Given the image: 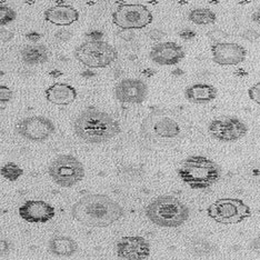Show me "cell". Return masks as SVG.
<instances>
[{
	"instance_id": "cell-1",
	"label": "cell",
	"mask_w": 260,
	"mask_h": 260,
	"mask_svg": "<svg viewBox=\"0 0 260 260\" xmlns=\"http://www.w3.org/2000/svg\"><path fill=\"white\" fill-rule=\"evenodd\" d=\"M75 220L91 228H105L120 220L125 216L123 207L103 193H88L72 207Z\"/></svg>"
},
{
	"instance_id": "cell-2",
	"label": "cell",
	"mask_w": 260,
	"mask_h": 260,
	"mask_svg": "<svg viewBox=\"0 0 260 260\" xmlns=\"http://www.w3.org/2000/svg\"><path fill=\"white\" fill-rule=\"evenodd\" d=\"M74 132L85 143L99 145L114 139L120 134L121 128L119 122L108 112L89 107L76 117Z\"/></svg>"
},
{
	"instance_id": "cell-3",
	"label": "cell",
	"mask_w": 260,
	"mask_h": 260,
	"mask_svg": "<svg viewBox=\"0 0 260 260\" xmlns=\"http://www.w3.org/2000/svg\"><path fill=\"white\" fill-rule=\"evenodd\" d=\"M177 175L180 180L194 190H204L214 186L221 177V168L212 159L193 155L182 160Z\"/></svg>"
},
{
	"instance_id": "cell-4",
	"label": "cell",
	"mask_w": 260,
	"mask_h": 260,
	"mask_svg": "<svg viewBox=\"0 0 260 260\" xmlns=\"http://www.w3.org/2000/svg\"><path fill=\"white\" fill-rule=\"evenodd\" d=\"M145 214L149 221L158 227L177 228L189 219L190 209L177 197L164 194L147 205Z\"/></svg>"
},
{
	"instance_id": "cell-5",
	"label": "cell",
	"mask_w": 260,
	"mask_h": 260,
	"mask_svg": "<svg viewBox=\"0 0 260 260\" xmlns=\"http://www.w3.org/2000/svg\"><path fill=\"white\" fill-rule=\"evenodd\" d=\"M77 61L89 68H106L118 59L114 46L102 39H90L78 45L74 50Z\"/></svg>"
},
{
	"instance_id": "cell-6",
	"label": "cell",
	"mask_w": 260,
	"mask_h": 260,
	"mask_svg": "<svg viewBox=\"0 0 260 260\" xmlns=\"http://www.w3.org/2000/svg\"><path fill=\"white\" fill-rule=\"evenodd\" d=\"M182 133L180 121L169 111L157 109L147 116L141 123V134L147 139L168 140L179 138Z\"/></svg>"
},
{
	"instance_id": "cell-7",
	"label": "cell",
	"mask_w": 260,
	"mask_h": 260,
	"mask_svg": "<svg viewBox=\"0 0 260 260\" xmlns=\"http://www.w3.org/2000/svg\"><path fill=\"white\" fill-rule=\"evenodd\" d=\"M207 216L222 224H236L252 216L250 207L239 198H219L207 208Z\"/></svg>"
},
{
	"instance_id": "cell-8",
	"label": "cell",
	"mask_w": 260,
	"mask_h": 260,
	"mask_svg": "<svg viewBox=\"0 0 260 260\" xmlns=\"http://www.w3.org/2000/svg\"><path fill=\"white\" fill-rule=\"evenodd\" d=\"M48 174L59 187L70 188L85 178V167L75 156L60 155L50 162Z\"/></svg>"
},
{
	"instance_id": "cell-9",
	"label": "cell",
	"mask_w": 260,
	"mask_h": 260,
	"mask_svg": "<svg viewBox=\"0 0 260 260\" xmlns=\"http://www.w3.org/2000/svg\"><path fill=\"white\" fill-rule=\"evenodd\" d=\"M152 21V13L141 4H121L112 13V22L122 30L143 29Z\"/></svg>"
},
{
	"instance_id": "cell-10",
	"label": "cell",
	"mask_w": 260,
	"mask_h": 260,
	"mask_svg": "<svg viewBox=\"0 0 260 260\" xmlns=\"http://www.w3.org/2000/svg\"><path fill=\"white\" fill-rule=\"evenodd\" d=\"M208 133L212 138L221 143H236L246 137L248 126L236 116H220L209 122Z\"/></svg>"
},
{
	"instance_id": "cell-11",
	"label": "cell",
	"mask_w": 260,
	"mask_h": 260,
	"mask_svg": "<svg viewBox=\"0 0 260 260\" xmlns=\"http://www.w3.org/2000/svg\"><path fill=\"white\" fill-rule=\"evenodd\" d=\"M15 132L32 143H44L55 134L56 126L54 121L45 116H30L17 122Z\"/></svg>"
},
{
	"instance_id": "cell-12",
	"label": "cell",
	"mask_w": 260,
	"mask_h": 260,
	"mask_svg": "<svg viewBox=\"0 0 260 260\" xmlns=\"http://www.w3.org/2000/svg\"><path fill=\"white\" fill-rule=\"evenodd\" d=\"M148 86L138 78H125L115 87V97L122 104L140 105L148 97Z\"/></svg>"
},
{
	"instance_id": "cell-13",
	"label": "cell",
	"mask_w": 260,
	"mask_h": 260,
	"mask_svg": "<svg viewBox=\"0 0 260 260\" xmlns=\"http://www.w3.org/2000/svg\"><path fill=\"white\" fill-rule=\"evenodd\" d=\"M117 255L125 260H145L150 256V244L141 236H126L117 241Z\"/></svg>"
},
{
	"instance_id": "cell-14",
	"label": "cell",
	"mask_w": 260,
	"mask_h": 260,
	"mask_svg": "<svg viewBox=\"0 0 260 260\" xmlns=\"http://www.w3.org/2000/svg\"><path fill=\"white\" fill-rule=\"evenodd\" d=\"M211 56L212 61L220 66H237L246 60L247 50L242 45L221 41L212 44Z\"/></svg>"
},
{
	"instance_id": "cell-15",
	"label": "cell",
	"mask_w": 260,
	"mask_h": 260,
	"mask_svg": "<svg viewBox=\"0 0 260 260\" xmlns=\"http://www.w3.org/2000/svg\"><path fill=\"white\" fill-rule=\"evenodd\" d=\"M186 54L182 46L174 41H165L152 46L149 58L159 66H174L185 58Z\"/></svg>"
},
{
	"instance_id": "cell-16",
	"label": "cell",
	"mask_w": 260,
	"mask_h": 260,
	"mask_svg": "<svg viewBox=\"0 0 260 260\" xmlns=\"http://www.w3.org/2000/svg\"><path fill=\"white\" fill-rule=\"evenodd\" d=\"M18 214L27 222L45 223L55 217L56 210L44 200H28L19 207Z\"/></svg>"
},
{
	"instance_id": "cell-17",
	"label": "cell",
	"mask_w": 260,
	"mask_h": 260,
	"mask_svg": "<svg viewBox=\"0 0 260 260\" xmlns=\"http://www.w3.org/2000/svg\"><path fill=\"white\" fill-rule=\"evenodd\" d=\"M80 18L79 11L74 6L58 4L44 11V19L56 26H70Z\"/></svg>"
},
{
	"instance_id": "cell-18",
	"label": "cell",
	"mask_w": 260,
	"mask_h": 260,
	"mask_svg": "<svg viewBox=\"0 0 260 260\" xmlns=\"http://www.w3.org/2000/svg\"><path fill=\"white\" fill-rule=\"evenodd\" d=\"M45 97L56 106H69L78 97L76 88L67 82H55L45 90Z\"/></svg>"
},
{
	"instance_id": "cell-19",
	"label": "cell",
	"mask_w": 260,
	"mask_h": 260,
	"mask_svg": "<svg viewBox=\"0 0 260 260\" xmlns=\"http://www.w3.org/2000/svg\"><path fill=\"white\" fill-rule=\"evenodd\" d=\"M218 90L215 86L205 82H197L188 86L185 90V97L189 103L194 105L209 104L217 98Z\"/></svg>"
},
{
	"instance_id": "cell-20",
	"label": "cell",
	"mask_w": 260,
	"mask_h": 260,
	"mask_svg": "<svg viewBox=\"0 0 260 260\" xmlns=\"http://www.w3.org/2000/svg\"><path fill=\"white\" fill-rule=\"evenodd\" d=\"M78 248L77 241L66 235H56L48 242V251L56 257H72Z\"/></svg>"
},
{
	"instance_id": "cell-21",
	"label": "cell",
	"mask_w": 260,
	"mask_h": 260,
	"mask_svg": "<svg viewBox=\"0 0 260 260\" xmlns=\"http://www.w3.org/2000/svg\"><path fill=\"white\" fill-rule=\"evenodd\" d=\"M22 61L26 64H30V66H35V64L45 63L48 61V49L47 47L40 44H31L23 47L20 51Z\"/></svg>"
},
{
	"instance_id": "cell-22",
	"label": "cell",
	"mask_w": 260,
	"mask_h": 260,
	"mask_svg": "<svg viewBox=\"0 0 260 260\" xmlns=\"http://www.w3.org/2000/svg\"><path fill=\"white\" fill-rule=\"evenodd\" d=\"M188 19L197 26L214 25L217 21V15L215 11H212L209 8L199 7L189 11Z\"/></svg>"
},
{
	"instance_id": "cell-23",
	"label": "cell",
	"mask_w": 260,
	"mask_h": 260,
	"mask_svg": "<svg viewBox=\"0 0 260 260\" xmlns=\"http://www.w3.org/2000/svg\"><path fill=\"white\" fill-rule=\"evenodd\" d=\"M0 175L8 181H17L23 175V170L15 162H7L0 168Z\"/></svg>"
},
{
	"instance_id": "cell-24",
	"label": "cell",
	"mask_w": 260,
	"mask_h": 260,
	"mask_svg": "<svg viewBox=\"0 0 260 260\" xmlns=\"http://www.w3.org/2000/svg\"><path fill=\"white\" fill-rule=\"evenodd\" d=\"M17 19V11L8 5L0 4V26H7Z\"/></svg>"
},
{
	"instance_id": "cell-25",
	"label": "cell",
	"mask_w": 260,
	"mask_h": 260,
	"mask_svg": "<svg viewBox=\"0 0 260 260\" xmlns=\"http://www.w3.org/2000/svg\"><path fill=\"white\" fill-rule=\"evenodd\" d=\"M190 250L193 255L196 256H206L212 251V246L208 241L197 239L194 241H191Z\"/></svg>"
},
{
	"instance_id": "cell-26",
	"label": "cell",
	"mask_w": 260,
	"mask_h": 260,
	"mask_svg": "<svg viewBox=\"0 0 260 260\" xmlns=\"http://www.w3.org/2000/svg\"><path fill=\"white\" fill-rule=\"evenodd\" d=\"M242 174L246 179L252 182L260 181V164L259 162H249L247 166L244 167Z\"/></svg>"
},
{
	"instance_id": "cell-27",
	"label": "cell",
	"mask_w": 260,
	"mask_h": 260,
	"mask_svg": "<svg viewBox=\"0 0 260 260\" xmlns=\"http://www.w3.org/2000/svg\"><path fill=\"white\" fill-rule=\"evenodd\" d=\"M14 97V92L8 86L0 85V104L9 103Z\"/></svg>"
},
{
	"instance_id": "cell-28",
	"label": "cell",
	"mask_w": 260,
	"mask_h": 260,
	"mask_svg": "<svg viewBox=\"0 0 260 260\" xmlns=\"http://www.w3.org/2000/svg\"><path fill=\"white\" fill-rule=\"evenodd\" d=\"M248 96H249L251 102L260 105V82L252 85L249 89H248Z\"/></svg>"
},
{
	"instance_id": "cell-29",
	"label": "cell",
	"mask_w": 260,
	"mask_h": 260,
	"mask_svg": "<svg viewBox=\"0 0 260 260\" xmlns=\"http://www.w3.org/2000/svg\"><path fill=\"white\" fill-rule=\"evenodd\" d=\"M240 36L242 39L250 41V43H255V41H257L260 38V34L257 30H255V29H247V30L242 32Z\"/></svg>"
},
{
	"instance_id": "cell-30",
	"label": "cell",
	"mask_w": 260,
	"mask_h": 260,
	"mask_svg": "<svg viewBox=\"0 0 260 260\" xmlns=\"http://www.w3.org/2000/svg\"><path fill=\"white\" fill-rule=\"evenodd\" d=\"M11 249H13V245L9 240L0 239V257L7 256Z\"/></svg>"
},
{
	"instance_id": "cell-31",
	"label": "cell",
	"mask_w": 260,
	"mask_h": 260,
	"mask_svg": "<svg viewBox=\"0 0 260 260\" xmlns=\"http://www.w3.org/2000/svg\"><path fill=\"white\" fill-rule=\"evenodd\" d=\"M179 37L181 39H184L186 41H190L192 40L194 37H196V31L192 30V29H189V28H185L182 29V30L179 31Z\"/></svg>"
},
{
	"instance_id": "cell-32",
	"label": "cell",
	"mask_w": 260,
	"mask_h": 260,
	"mask_svg": "<svg viewBox=\"0 0 260 260\" xmlns=\"http://www.w3.org/2000/svg\"><path fill=\"white\" fill-rule=\"evenodd\" d=\"M15 34L13 31L8 30V29H5L2 28L0 29V41H3V43H8L11 39L14 38Z\"/></svg>"
},
{
	"instance_id": "cell-33",
	"label": "cell",
	"mask_w": 260,
	"mask_h": 260,
	"mask_svg": "<svg viewBox=\"0 0 260 260\" xmlns=\"http://www.w3.org/2000/svg\"><path fill=\"white\" fill-rule=\"evenodd\" d=\"M148 36L152 40L159 41V40L162 39L165 37V32L161 31V30H159V29H152V30H150L148 32Z\"/></svg>"
},
{
	"instance_id": "cell-34",
	"label": "cell",
	"mask_w": 260,
	"mask_h": 260,
	"mask_svg": "<svg viewBox=\"0 0 260 260\" xmlns=\"http://www.w3.org/2000/svg\"><path fill=\"white\" fill-rule=\"evenodd\" d=\"M56 38L61 41V43H66L70 38H72V32H69L67 30H60L56 32Z\"/></svg>"
},
{
	"instance_id": "cell-35",
	"label": "cell",
	"mask_w": 260,
	"mask_h": 260,
	"mask_svg": "<svg viewBox=\"0 0 260 260\" xmlns=\"http://www.w3.org/2000/svg\"><path fill=\"white\" fill-rule=\"evenodd\" d=\"M26 39L28 41H30V43H32V44H37L38 41L41 39V35L36 31H30V32L26 34Z\"/></svg>"
},
{
	"instance_id": "cell-36",
	"label": "cell",
	"mask_w": 260,
	"mask_h": 260,
	"mask_svg": "<svg viewBox=\"0 0 260 260\" xmlns=\"http://www.w3.org/2000/svg\"><path fill=\"white\" fill-rule=\"evenodd\" d=\"M249 247L253 252L260 256V236H259V237H256L255 239L251 240Z\"/></svg>"
},
{
	"instance_id": "cell-37",
	"label": "cell",
	"mask_w": 260,
	"mask_h": 260,
	"mask_svg": "<svg viewBox=\"0 0 260 260\" xmlns=\"http://www.w3.org/2000/svg\"><path fill=\"white\" fill-rule=\"evenodd\" d=\"M251 20L253 22L258 23V25H260V8H258L256 11H253L251 15Z\"/></svg>"
},
{
	"instance_id": "cell-38",
	"label": "cell",
	"mask_w": 260,
	"mask_h": 260,
	"mask_svg": "<svg viewBox=\"0 0 260 260\" xmlns=\"http://www.w3.org/2000/svg\"><path fill=\"white\" fill-rule=\"evenodd\" d=\"M49 76H51L52 78L57 79V78H59V77H61V76H62V73L60 72V70H57V69H55V70H52V72H50V73H49Z\"/></svg>"
},
{
	"instance_id": "cell-39",
	"label": "cell",
	"mask_w": 260,
	"mask_h": 260,
	"mask_svg": "<svg viewBox=\"0 0 260 260\" xmlns=\"http://www.w3.org/2000/svg\"><path fill=\"white\" fill-rule=\"evenodd\" d=\"M5 75V73L3 72V70H0V77H3Z\"/></svg>"
}]
</instances>
